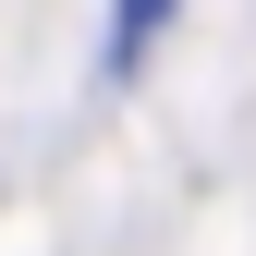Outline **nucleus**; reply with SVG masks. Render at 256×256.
Instances as JSON below:
<instances>
[{
	"label": "nucleus",
	"mask_w": 256,
	"mask_h": 256,
	"mask_svg": "<svg viewBox=\"0 0 256 256\" xmlns=\"http://www.w3.org/2000/svg\"><path fill=\"white\" fill-rule=\"evenodd\" d=\"M171 12H183V0H110V74H146V49H158Z\"/></svg>",
	"instance_id": "obj_1"
}]
</instances>
